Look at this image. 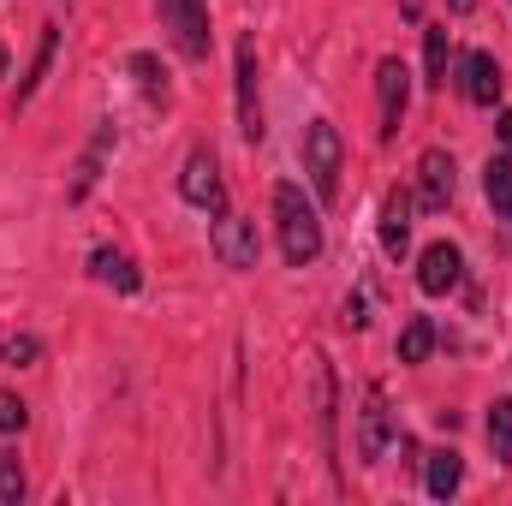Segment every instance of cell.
<instances>
[{"mask_svg":"<svg viewBox=\"0 0 512 506\" xmlns=\"http://www.w3.org/2000/svg\"><path fill=\"white\" fill-rule=\"evenodd\" d=\"M274 227H280V256L292 268H310L322 256V215L316 203H304L298 185H274Z\"/></svg>","mask_w":512,"mask_h":506,"instance_id":"obj_1","label":"cell"},{"mask_svg":"<svg viewBox=\"0 0 512 506\" xmlns=\"http://www.w3.org/2000/svg\"><path fill=\"white\" fill-rule=\"evenodd\" d=\"M340 167H346L340 126H334V120H310V126H304V173H310V185H316L322 203L340 197Z\"/></svg>","mask_w":512,"mask_h":506,"instance_id":"obj_2","label":"cell"},{"mask_svg":"<svg viewBox=\"0 0 512 506\" xmlns=\"http://www.w3.org/2000/svg\"><path fill=\"white\" fill-rule=\"evenodd\" d=\"M179 197L191 203V209H227V185H221V155L209 149V143H197L191 155H185V167H179Z\"/></svg>","mask_w":512,"mask_h":506,"instance_id":"obj_3","label":"cell"},{"mask_svg":"<svg viewBox=\"0 0 512 506\" xmlns=\"http://www.w3.org/2000/svg\"><path fill=\"white\" fill-rule=\"evenodd\" d=\"M393 435H399V411L387 405L382 387H364V411H358V459H364V465H382L387 447H393Z\"/></svg>","mask_w":512,"mask_h":506,"instance_id":"obj_4","label":"cell"},{"mask_svg":"<svg viewBox=\"0 0 512 506\" xmlns=\"http://www.w3.org/2000/svg\"><path fill=\"white\" fill-rule=\"evenodd\" d=\"M161 24L173 30V48L185 60H209V0H155Z\"/></svg>","mask_w":512,"mask_h":506,"instance_id":"obj_5","label":"cell"},{"mask_svg":"<svg viewBox=\"0 0 512 506\" xmlns=\"http://www.w3.org/2000/svg\"><path fill=\"white\" fill-rule=\"evenodd\" d=\"M209 251L221 256V268H256V256H262V239H256V221L245 215H233V209H221L215 215V233H209Z\"/></svg>","mask_w":512,"mask_h":506,"instance_id":"obj_6","label":"cell"},{"mask_svg":"<svg viewBox=\"0 0 512 506\" xmlns=\"http://www.w3.org/2000/svg\"><path fill=\"white\" fill-rule=\"evenodd\" d=\"M376 108H382V137H399L405 108H411V72H405L399 54L376 60Z\"/></svg>","mask_w":512,"mask_h":506,"instance_id":"obj_7","label":"cell"},{"mask_svg":"<svg viewBox=\"0 0 512 506\" xmlns=\"http://www.w3.org/2000/svg\"><path fill=\"white\" fill-rule=\"evenodd\" d=\"M233 90H239V137L245 143H262V90H256V42L245 36L239 54H233Z\"/></svg>","mask_w":512,"mask_h":506,"instance_id":"obj_8","label":"cell"},{"mask_svg":"<svg viewBox=\"0 0 512 506\" xmlns=\"http://www.w3.org/2000/svg\"><path fill=\"white\" fill-rule=\"evenodd\" d=\"M465 280V251L453 245V239H435L429 251L417 256V286L429 292V298H441V292H453Z\"/></svg>","mask_w":512,"mask_h":506,"instance_id":"obj_9","label":"cell"},{"mask_svg":"<svg viewBox=\"0 0 512 506\" xmlns=\"http://www.w3.org/2000/svg\"><path fill=\"white\" fill-rule=\"evenodd\" d=\"M501 60L489 54V48H471L465 60H459V90H465V102H477V108H495L501 102Z\"/></svg>","mask_w":512,"mask_h":506,"instance_id":"obj_10","label":"cell"},{"mask_svg":"<svg viewBox=\"0 0 512 506\" xmlns=\"http://www.w3.org/2000/svg\"><path fill=\"white\" fill-rule=\"evenodd\" d=\"M453 185H459L453 155H447V149H423V161H417V203L441 215V209L453 203Z\"/></svg>","mask_w":512,"mask_h":506,"instance_id":"obj_11","label":"cell"},{"mask_svg":"<svg viewBox=\"0 0 512 506\" xmlns=\"http://www.w3.org/2000/svg\"><path fill=\"white\" fill-rule=\"evenodd\" d=\"M108 149H114V120H96V137L84 143V155H78V167H72L66 203H84V197L96 191V179H102V167H108Z\"/></svg>","mask_w":512,"mask_h":506,"instance_id":"obj_12","label":"cell"},{"mask_svg":"<svg viewBox=\"0 0 512 506\" xmlns=\"http://www.w3.org/2000/svg\"><path fill=\"white\" fill-rule=\"evenodd\" d=\"M310 411H316L322 453H334V370H328V358H310Z\"/></svg>","mask_w":512,"mask_h":506,"instance_id":"obj_13","label":"cell"},{"mask_svg":"<svg viewBox=\"0 0 512 506\" xmlns=\"http://www.w3.org/2000/svg\"><path fill=\"white\" fill-rule=\"evenodd\" d=\"M382 251L393 262L411 251V197L405 191H387L382 197Z\"/></svg>","mask_w":512,"mask_h":506,"instance_id":"obj_14","label":"cell"},{"mask_svg":"<svg viewBox=\"0 0 512 506\" xmlns=\"http://www.w3.org/2000/svg\"><path fill=\"white\" fill-rule=\"evenodd\" d=\"M90 274H96V280H102V286H114V292H137V286H143V274H137V262H131L126 251H114V245H96V251H90Z\"/></svg>","mask_w":512,"mask_h":506,"instance_id":"obj_15","label":"cell"},{"mask_svg":"<svg viewBox=\"0 0 512 506\" xmlns=\"http://www.w3.org/2000/svg\"><path fill=\"white\" fill-rule=\"evenodd\" d=\"M459 483H465V459H459L453 447H435V453H429V471H423V489H429L435 501H453Z\"/></svg>","mask_w":512,"mask_h":506,"instance_id":"obj_16","label":"cell"},{"mask_svg":"<svg viewBox=\"0 0 512 506\" xmlns=\"http://www.w3.org/2000/svg\"><path fill=\"white\" fill-rule=\"evenodd\" d=\"M54 48H60V30L54 24H42V42H36V60H30V78L18 84V96H12V108H24L36 90H42V78H48V66H54Z\"/></svg>","mask_w":512,"mask_h":506,"instance_id":"obj_17","label":"cell"},{"mask_svg":"<svg viewBox=\"0 0 512 506\" xmlns=\"http://www.w3.org/2000/svg\"><path fill=\"white\" fill-rule=\"evenodd\" d=\"M483 197L495 215H512V155H489L483 167Z\"/></svg>","mask_w":512,"mask_h":506,"instance_id":"obj_18","label":"cell"},{"mask_svg":"<svg viewBox=\"0 0 512 506\" xmlns=\"http://www.w3.org/2000/svg\"><path fill=\"white\" fill-rule=\"evenodd\" d=\"M393 352H399V364H423V358L435 352V322H429V316H411V322L399 328V346H393Z\"/></svg>","mask_w":512,"mask_h":506,"instance_id":"obj_19","label":"cell"},{"mask_svg":"<svg viewBox=\"0 0 512 506\" xmlns=\"http://www.w3.org/2000/svg\"><path fill=\"white\" fill-rule=\"evenodd\" d=\"M126 72L137 78V90H143V102H155V108H167V72H161V60L155 54H131Z\"/></svg>","mask_w":512,"mask_h":506,"instance_id":"obj_20","label":"cell"},{"mask_svg":"<svg viewBox=\"0 0 512 506\" xmlns=\"http://www.w3.org/2000/svg\"><path fill=\"white\" fill-rule=\"evenodd\" d=\"M423 72L435 90H447V24H429L423 30Z\"/></svg>","mask_w":512,"mask_h":506,"instance_id":"obj_21","label":"cell"},{"mask_svg":"<svg viewBox=\"0 0 512 506\" xmlns=\"http://www.w3.org/2000/svg\"><path fill=\"white\" fill-rule=\"evenodd\" d=\"M489 447H495L501 465H512V399H495L489 405Z\"/></svg>","mask_w":512,"mask_h":506,"instance_id":"obj_22","label":"cell"},{"mask_svg":"<svg viewBox=\"0 0 512 506\" xmlns=\"http://www.w3.org/2000/svg\"><path fill=\"white\" fill-rule=\"evenodd\" d=\"M0 501H6V506L24 501V465H18V453H12V447H0Z\"/></svg>","mask_w":512,"mask_h":506,"instance_id":"obj_23","label":"cell"},{"mask_svg":"<svg viewBox=\"0 0 512 506\" xmlns=\"http://www.w3.org/2000/svg\"><path fill=\"white\" fill-rule=\"evenodd\" d=\"M42 358V340L36 334H12L6 346H0V364H12V370H24V364H36Z\"/></svg>","mask_w":512,"mask_h":506,"instance_id":"obj_24","label":"cell"},{"mask_svg":"<svg viewBox=\"0 0 512 506\" xmlns=\"http://www.w3.org/2000/svg\"><path fill=\"white\" fill-rule=\"evenodd\" d=\"M24 423H30V411H24V399H18V393H6V387H0V435H18V429H24Z\"/></svg>","mask_w":512,"mask_h":506,"instance_id":"obj_25","label":"cell"},{"mask_svg":"<svg viewBox=\"0 0 512 506\" xmlns=\"http://www.w3.org/2000/svg\"><path fill=\"white\" fill-rule=\"evenodd\" d=\"M501 143H507V155H512V108L501 114Z\"/></svg>","mask_w":512,"mask_h":506,"instance_id":"obj_26","label":"cell"},{"mask_svg":"<svg viewBox=\"0 0 512 506\" xmlns=\"http://www.w3.org/2000/svg\"><path fill=\"white\" fill-rule=\"evenodd\" d=\"M399 12H405V18H417V12H423V0H399Z\"/></svg>","mask_w":512,"mask_h":506,"instance_id":"obj_27","label":"cell"},{"mask_svg":"<svg viewBox=\"0 0 512 506\" xmlns=\"http://www.w3.org/2000/svg\"><path fill=\"white\" fill-rule=\"evenodd\" d=\"M471 6H477V0H447V12H471Z\"/></svg>","mask_w":512,"mask_h":506,"instance_id":"obj_28","label":"cell"},{"mask_svg":"<svg viewBox=\"0 0 512 506\" xmlns=\"http://www.w3.org/2000/svg\"><path fill=\"white\" fill-rule=\"evenodd\" d=\"M6 66H12V54H6V48H0V78H6Z\"/></svg>","mask_w":512,"mask_h":506,"instance_id":"obj_29","label":"cell"}]
</instances>
